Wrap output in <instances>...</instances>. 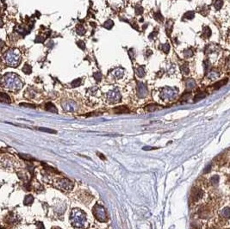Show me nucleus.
Wrapping results in <instances>:
<instances>
[{"mask_svg":"<svg viewBox=\"0 0 230 229\" xmlns=\"http://www.w3.org/2000/svg\"><path fill=\"white\" fill-rule=\"evenodd\" d=\"M46 109L49 110V111H51V112H57L56 110V108L55 107L54 104H52L51 102H49L46 104Z\"/></svg>","mask_w":230,"mask_h":229,"instance_id":"nucleus-11","label":"nucleus"},{"mask_svg":"<svg viewBox=\"0 0 230 229\" xmlns=\"http://www.w3.org/2000/svg\"><path fill=\"white\" fill-rule=\"evenodd\" d=\"M220 77V73L216 70H210L208 73V78L210 80H216Z\"/></svg>","mask_w":230,"mask_h":229,"instance_id":"nucleus-3","label":"nucleus"},{"mask_svg":"<svg viewBox=\"0 0 230 229\" xmlns=\"http://www.w3.org/2000/svg\"><path fill=\"white\" fill-rule=\"evenodd\" d=\"M195 85H196V84H195L193 80H190L189 82H187V86L189 88H193Z\"/></svg>","mask_w":230,"mask_h":229,"instance_id":"nucleus-17","label":"nucleus"},{"mask_svg":"<svg viewBox=\"0 0 230 229\" xmlns=\"http://www.w3.org/2000/svg\"><path fill=\"white\" fill-rule=\"evenodd\" d=\"M213 5H214L215 9H216V11H220V10L222 8L223 1H222V0H214V1H213Z\"/></svg>","mask_w":230,"mask_h":229,"instance_id":"nucleus-5","label":"nucleus"},{"mask_svg":"<svg viewBox=\"0 0 230 229\" xmlns=\"http://www.w3.org/2000/svg\"><path fill=\"white\" fill-rule=\"evenodd\" d=\"M159 108V107L158 105H156V104H149V105H147V106L146 107V110L148 111V112H153V111H154V110H157Z\"/></svg>","mask_w":230,"mask_h":229,"instance_id":"nucleus-8","label":"nucleus"},{"mask_svg":"<svg viewBox=\"0 0 230 229\" xmlns=\"http://www.w3.org/2000/svg\"><path fill=\"white\" fill-rule=\"evenodd\" d=\"M20 157L24 158H31L30 156H26V155H23V154H20Z\"/></svg>","mask_w":230,"mask_h":229,"instance_id":"nucleus-22","label":"nucleus"},{"mask_svg":"<svg viewBox=\"0 0 230 229\" xmlns=\"http://www.w3.org/2000/svg\"><path fill=\"white\" fill-rule=\"evenodd\" d=\"M114 112L116 114H124V113H129V109L125 106H119L114 108Z\"/></svg>","mask_w":230,"mask_h":229,"instance_id":"nucleus-4","label":"nucleus"},{"mask_svg":"<svg viewBox=\"0 0 230 229\" xmlns=\"http://www.w3.org/2000/svg\"><path fill=\"white\" fill-rule=\"evenodd\" d=\"M229 41H230V34H229Z\"/></svg>","mask_w":230,"mask_h":229,"instance_id":"nucleus-24","label":"nucleus"},{"mask_svg":"<svg viewBox=\"0 0 230 229\" xmlns=\"http://www.w3.org/2000/svg\"><path fill=\"white\" fill-rule=\"evenodd\" d=\"M0 100L2 102H6V103H10L11 102V99L9 96L7 94H5V93H1V96H0Z\"/></svg>","mask_w":230,"mask_h":229,"instance_id":"nucleus-7","label":"nucleus"},{"mask_svg":"<svg viewBox=\"0 0 230 229\" xmlns=\"http://www.w3.org/2000/svg\"><path fill=\"white\" fill-rule=\"evenodd\" d=\"M206 96V94L204 92H200L198 94H197L195 97H194V101L195 102H197V101H199L201 99H203V98H204Z\"/></svg>","mask_w":230,"mask_h":229,"instance_id":"nucleus-10","label":"nucleus"},{"mask_svg":"<svg viewBox=\"0 0 230 229\" xmlns=\"http://www.w3.org/2000/svg\"><path fill=\"white\" fill-rule=\"evenodd\" d=\"M163 49L165 53H168V51H169L170 49V46L168 44H165V45H163Z\"/></svg>","mask_w":230,"mask_h":229,"instance_id":"nucleus-20","label":"nucleus"},{"mask_svg":"<svg viewBox=\"0 0 230 229\" xmlns=\"http://www.w3.org/2000/svg\"><path fill=\"white\" fill-rule=\"evenodd\" d=\"M207 195L205 190L201 187L195 186L191 191V202L193 203H198L202 200H203Z\"/></svg>","mask_w":230,"mask_h":229,"instance_id":"nucleus-1","label":"nucleus"},{"mask_svg":"<svg viewBox=\"0 0 230 229\" xmlns=\"http://www.w3.org/2000/svg\"><path fill=\"white\" fill-rule=\"evenodd\" d=\"M227 81H228V79L226 78V79H224V80H222V81H220V82H217L216 84H214V88H215V90H218L221 86H222L224 84H227Z\"/></svg>","mask_w":230,"mask_h":229,"instance_id":"nucleus-9","label":"nucleus"},{"mask_svg":"<svg viewBox=\"0 0 230 229\" xmlns=\"http://www.w3.org/2000/svg\"><path fill=\"white\" fill-rule=\"evenodd\" d=\"M208 12H209V9H208L207 6L204 5L202 7L201 11H200V14H203V16H206V15L208 14Z\"/></svg>","mask_w":230,"mask_h":229,"instance_id":"nucleus-16","label":"nucleus"},{"mask_svg":"<svg viewBox=\"0 0 230 229\" xmlns=\"http://www.w3.org/2000/svg\"><path fill=\"white\" fill-rule=\"evenodd\" d=\"M195 17V13L193 11H188L184 14V19H187V20H191Z\"/></svg>","mask_w":230,"mask_h":229,"instance_id":"nucleus-12","label":"nucleus"},{"mask_svg":"<svg viewBox=\"0 0 230 229\" xmlns=\"http://www.w3.org/2000/svg\"><path fill=\"white\" fill-rule=\"evenodd\" d=\"M203 65H204V67H205V70H207V69H209V67H210V62L209 61H207V60H205L204 62H203Z\"/></svg>","mask_w":230,"mask_h":229,"instance_id":"nucleus-21","label":"nucleus"},{"mask_svg":"<svg viewBox=\"0 0 230 229\" xmlns=\"http://www.w3.org/2000/svg\"><path fill=\"white\" fill-rule=\"evenodd\" d=\"M182 71L184 74H188L189 73V68H188L187 66H182Z\"/></svg>","mask_w":230,"mask_h":229,"instance_id":"nucleus-19","label":"nucleus"},{"mask_svg":"<svg viewBox=\"0 0 230 229\" xmlns=\"http://www.w3.org/2000/svg\"><path fill=\"white\" fill-rule=\"evenodd\" d=\"M21 106H24V107H29V108H36V105H33V104H29V103H21L20 104Z\"/></svg>","mask_w":230,"mask_h":229,"instance_id":"nucleus-18","label":"nucleus"},{"mask_svg":"<svg viewBox=\"0 0 230 229\" xmlns=\"http://www.w3.org/2000/svg\"><path fill=\"white\" fill-rule=\"evenodd\" d=\"M210 36H211V30L209 27L204 26L203 29V36L206 39H208V38L210 37Z\"/></svg>","mask_w":230,"mask_h":229,"instance_id":"nucleus-6","label":"nucleus"},{"mask_svg":"<svg viewBox=\"0 0 230 229\" xmlns=\"http://www.w3.org/2000/svg\"><path fill=\"white\" fill-rule=\"evenodd\" d=\"M191 229H202V225L200 223L195 221L191 224Z\"/></svg>","mask_w":230,"mask_h":229,"instance_id":"nucleus-15","label":"nucleus"},{"mask_svg":"<svg viewBox=\"0 0 230 229\" xmlns=\"http://www.w3.org/2000/svg\"><path fill=\"white\" fill-rule=\"evenodd\" d=\"M227 64H228V66H230V57L228 59V60H227Z\"/></svg>","mask_w":230,"mask_h":229,"instance_id":"nucleus-23","label":"nucleus"},{"mask_svg":"<svg viewBox=\"0 0 230 229\" xmlns=\"http://www.w3.org/2000/svg\"><path fill=\"white\" fill-rule=\"evenodd\" d=\"M222 184V177L218 174H213L208 179V186L210 188L217 189Z\"/></svg>","mask_w":230,"mask_h":229,"instance_id":"nucleus-2","label":"nucleus"},{"mask_svg":"<svg viewBox=\"0 0 230 229\" xmlns=\"http://www.w3.org/2000/svg\"><path fill=\"white\" fill-rule=\"evenodd\" d=\"M184 56L186 58H190V57H191L193 55V51L191 49H186V50H184Z\"/></svg>","mask_w":230,"mask_h":229,"instance_id":"nucleus-13","label":"nucleus"},{"mask_svg":"<svg viewBox=\"0 0 230 229\" xmlns=\"http://www.w3.org/2000/svg\"><path fill=\"white\" fill-rule=\"evenodd\" d=\"M37 129H38V130H40V131H43V132L51 133H56V131H55V130H53V129H49V128H45V127H38Z\"/></svg>","mask_w":230,"mask_h":229,"instance_id":"nucleus-14","label":"nucleus"}]
</instances>
